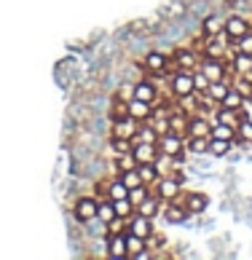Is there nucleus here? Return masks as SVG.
<instances>
[{"label": "nucleus", "mask_w": 252, "mask_h": 260, "mask_svg": "<svg viewBox=\"0 0 252 260\" xmlns=\"http://www.w3.org/2000/svg\"><path fill=\"white\" fill-rule=\"evenodd\" d=\"M97 204H100V199H91V196H78L73 204V217L75 223H89V220L97 217Z\"/></svg>", "instance_id": "1"}, {"label": "nucleus", "mask_w": 252, "mask_h": 260, "mask_svg": "<svg viewBox=\"0 0 252 260\" xmlns=\"http://www.w3.org/2000/svg\"><path fill=\"white\" fill-rule=\"evenodd\" d=\"M156 145H159L161 153H167V156H180L182 148H185V140H182L177 132H172V129H169V132L159 134V142H156Z\"/></svg>", "instance_id": "2"}, {"label": "nucleus", "mask_w": 252, "mask_h": 260, "mask_svg": "<svg viewBox=\"0 0 252 260\" xmlns=\"http://www.w3.org/2000/svg\"><path fill=\"white\" fill-rule=\"evenodd\" d=\"M167 64H169V54H164L161 49H150V51L142 54V67L148 73L161 75L164 70H167Z\"/></svg>", "instance_id": "3"}, {"label": "nucleus", "mask_w": 252, "mask_h": 260, "mask_svg": "<svg viewBox=\"0 0 252 260\" xmlns=\"http://www.w3.org/2000/svg\"><path fill=\"white\" fill-rule=\"evenodd\" d=\"M172 91H174V97H191V94L196 91V86H193V70H180L174 75Z\"/></svg>", "instance_id": "4"}, {"label": "nucleus", "mask_w": 252, "mask_h": 260, "mask_svg": "<svg viewBox=\"0 0 252 260\" xmlns=\"http://www.w3.org/2000/svg\"><path fill=\"white\" fill-rule=\"evenodd\" d=\"M180 185H182V180L180 177H159L156 182V196L161 201H174V196L180 193Z\"/></svg>", "instance_id": "5"}, {"label": "nucleus", "mask_w": 252, "mask_h": 260, "mask_svg": "<svg viewBox=\"0 0 252 260\" xmlns=\"http://www.w3.org/2000/svg\"><path fill=\"white\" fill-rule=\"evenodd\" d=\"M159 153L161 150L156 142H134V148H132V156L137 164H156Z\"/></svg>", "instance_id": "6"}, {"label": "nucleus", "mask_w": 252, "mask_h": 260, "mask_svg": "<svg viewBox=\"0 0 252 260\" xmlns=\"http://www.w3.org/2000/svg\"><path fill=\"white\" fill-rule=\"evenodd\" d=\"M137 126H140V121H134L132 115H126V118H115L113 126H110V137H129V140H134Z\"/></svg>", "instance_id": "7"}, {"label": "nucleus", "mask_w": 252, "mask_h": 260, "mask_svg": "<svg viewBox=\"0 0 252 260\" xmlns=\"http://www.w3.org/2000/svg\"><path fill=\"white\" fill-rule=\"evenodd\" d=\"M199 70L209 78V83L212 81H226V64H223L220 59H215V56H204Z\"/></svg>", "instance_id": "8"}, {"label": "nucleus", "mask_w": 252, "mask_h": 260, "mask_svg": "<svg viewBox=\"0 0 252 260\" xmlns=\"http://www.w3.org/2000/svg\"><path fill=\"white\" fill-rule=\"evenodd\" d=\"M223 30H226V35L231 41H239V38L249 30V22L239 14H231V16H226V27H223Z\"/></svg>", "instance_id": "9"}, {"label": "nucleus", "mask_w": 252, "mask_h": 260, "mask_svg": "<svg viewBox=\"0 0 252 260\" xmlns=\"http://www.w3.org/2000/svg\"><path fill=\"white\" fill-rule=\"evenodd\" d=\"M223 27H226V16L217 14V11H212L207 14L204 19H201V32H204V38H215L223 32Z\"/></svg>", "instance_id": "10"}, {"label": "nucleus", "mask_w": 252, "mask_h": 260, "mask_svg": "<svg viewBox=\"0 0 252 260\" xmlns=\"http://www.w3.org/2000/svg\"><path fill=\"white\" fill-rule=\"evenodd\" d=\"M129 234H134V236H142V239H148L150 234H153V220L150 217H142V215H137V212H134V215L129 217Z\"/></svg>", "instance_id": "11"}, {"label": "nucleus", "mask_w": 252, "mask_h": 260, "mask_svg": "<svg viewBox=\"0 0 252 260\" xmlns=\"http://www.w3.org/2000/svg\"><path fill=\"white\" fill-rule=\"evenodd\" d=\"M212 121L204 115H191L188 118V137H209Z\"/></svg>", "instance_id": "12"}, {"label": "nucleus", "mask_w": 252, "mask_h": 260, "mask_svg": "<svg viewBox=\"0 0 252 260\" xmlns=\"http://www.w3.org/2000/svg\"><path fill=\"white\" fill-rule=\"evenodd\" d=\"M108 255L115 260L129 257V249H126V236L123 234H108Z\"/></svg>", "instance_id": "13"}, {"label": "nucleus", "mask_w": 252, "mask_h": 260, "mask_svg": "<svg viewBox=\"0 0 252 260\" xmlns=\"http://www.w3.org/2000/svg\"><path fill=\"white\" fill-rule=\"evenodd\" d=\"M150 113H153V105L150 102H142V100H137V97H132L129 100V115L134 121H150Z\"/></svg>", "instance_id": "14"}, {"label": "nucleus", "mask_w": 252, "mask_h": 260, "mask_svg": "<svg viewBox=\"0 0 252 260\" xmlns=\"http://www.w3.org/2000/svg\"><path fill=\"white\" fill-rule=\"evenodd\" d=\"M159 209H161V199L159 196H145L142 201L137 207H134V212H137V215H142V217H156L159 215Z\"/></svg>", "instance_id": "15"}, {"label": "nucleus", "mask_w": 252, "mask_h": 260, "mask_svg": "<svg viewBox=\"0 0 252 260\" xmlns=\"http://www.w3.org/2000/svg\"><path fill=\"white\" fill-rule=\"evenodd\" d=\"M164 19H169V22H180L182 16L188 14V3L185 0H169V6L164 8Z\"/></svg>", "instance_id": "16"}, {"label": "nucleus", "mask_w": 252, "mask_h": 260, "mask_svg": "<svg viewBox=\"0 0 252 260\" xmlns=\"http://www.w3.org/2000/svg\"><path fill=\"white\" fill-rule=\"evenodd\" d=\"M134 97L153 105L156 97H159V91H156V86H153L150 81H137V83H134Z\"/></svg>", "instance_id": "17"}, {"label": "nucleus", "mask_w": 252, "mask_h": 260, "mask_svg": "<svg viewBox=\"0 0 252 260\" xmlns=\"http://www.w3.org/2000/svg\"><path fill=\"white\" fill-rule=\"evenodd\" d=\"M209 204V199L204 193H188L185 196V209H188V215H201V212L207 209Z\"/></svg>", "instance_id": "18"}, {"label": "nucleus", "mask_w": 252, "mask_h": 260, "mask_svg": "<svg viewBox=\"0 0 252 260\" xmlns=\"http://www.w3.org/2000/svg\"><path fill=\"white\" fill-rule=\"evenodd\" d=\"M137 175H140V180L145 182V185H156L161 172H159L156 164H137Z\"/></svg>", "instance_id": "19"}, {"label": "nucleus", "mask_w": 252, "mask_h": 260, "mask_svg": "<svg viewBox=\"0 0 252 260\" xmlns=\"http://www.w3.org/2000/svg\"><path fill=\"white\" fill-rule=\"evenodd\" d=\"M212 123H228V126H239V110H231V108H223V105H220V110L215 113V115H212V118H209Z\"/></svg>", "instance_id": "20"}, {"label": "nucleus", "mask_w": 252, "mask_h": 260, "mask_svg": "<svg viewBox=\"0 0 252 260\" xmlns=\"http://www.w3.org/2000/svg\"><path fill=\"white\" fill-rule=\"evenodd\" d=\"M164 217H167V223L180 225V223H185L188 209H185V204H169V207H167V212H164Z\"/></svg>", "instance_id": "21"}, {"label": "nucleus", "mask_w": 252, "mask_h": 260, "mask_svg": "<svg viewBox=\"0 0 252 260\" xmlns=\"http://www.w3.org/2000/svg\"><path fill=\"white\" fill-rule=\"evenodd\" d=\"M174 62H177L180 70H193V67H196V51L177 49V51H174Z\"/></svg>", "instance_id": "22"}, {"label": "nucleus", "mask_w": 252, "mask_h": 260, "mask_svg": "<svg viewBox=\"0 0 252 260\" xmlns=\"http://www.w3.org/2000/svg\"><path fill=\"white\" fill-rule=\"evenodd\" d=\"M97 217L102 220V223H110V220H115L118 215H115V204H113V199H100V204H97Z\"/></svg>", "instance_id": "23"}, {"label": "nucleus", "mask_w": 252, "mask_h": 260, "mask_svg": "<svg viewBox=\"0 0 252 260\" xmlns=\"http://www.w3.org/2000/svg\"><path fill=\"white\" fill-rule=\"evenodd\" d=\"M234 73L252 75V54H244V51H236L234 54Z\"/></svg>", "instance_id": "24"}, {"label": "nucleus", "mask_w": 252, "mask_h": 260, "mask_svg": "<svg viewBox=\"0 0 252 260\" xmlns=\"http://www.w3.org/2000/svg\"><path fill=\"white\" fill-rule=\"evenodd\" d=\"M244 102H247V100L241 97V91H239V89H234V86H231L228 94L220 100L223 108H231V110H241V108H244Z\"/></svg>", "instance_id": "25"}, {"label": "nucleus", "mask_w": 252, "mask_h": 260, "mask_svg": "<svg viewBox=\"0 0 252 260\" xmlns=\"http://www.w3.org/2000/svg\"><path fill=\"white\" fill-rule=\"evenodd\" d=\"M231 148H234V140H217V137H209V153H212L215 158L228 156Z\"/></svg>", "instance_id": "26"}, {"label": "nucleus", "mask_w": 252, "mask_h": 260, "mask_svg": "<svg viewBox=\"0 0 252 260\" xmlns=\"http://www.w3.org/2000/svg\"><path fill=\"white\" fill-rule=\"evenodd\" d=\"M228 89H231V86H228L226 81H212V83L207 86V91H204V94H207L212 102H217V105H220V100L228 94Z\"/></svg>", "instance_id": "27"}, {"label": "nucleus", "mask_w": 252, "mask_h": 260, "mask_svg": "<svg viewBox=\"0 0 252 260\" xmlns=\"http://www.w3.org/2000/svg\"><path fill=\"white\" fill-rule=\"evenodd\" d=\"M209 137H217V140H236V126H228V123H212V132Z\"/></svg>", "instance_id": "28"}, {"label": "nucleus", "mask_w": 252, "mask_h": 260, "mask_svg": "<svg viewBox=\"0 0 252 260\" xmlns=\"http://www.w3.org/2000/svg\"><path fill=\"white\" fill-rule=\"evenodd\" d=\"M105 196L113 199V201H115V199H126V196H129V188H126L123 182L115 177V180H110V185L105 188Z\"/></svg>", "instance_id": "29"}, {"label": "nucleus", "mask_w": 252, "mask_h": 260, "mask_svg": "<svg viewBox=\"0 0 252 260\" xmlns=\"http://www.w3.org/2000/svg\"><path fill=\"white\" fill-rule=\"evenodd\" d=\"M123 236H126V249H129V257H134V255L140 252V249L148 247L142 236H134V234H129V231H123Z\"/></svg>", "instance_id": "30"}, {"label": "nucleus", "mask_w": 252, "mask_h": 260, "mask_svg": "<svg viewBox=\"0 0 252 260\" xmlns=\"http://www.w3.org/2000/svg\"><path fill=\"white\" fill-rule=\"evenodd\" d=\"M188 150L196 153V156H201V153H209V137H188Z\"/></svg>", "instance_id": "31"}, {"label": "nucleus", "mask_w": 252, "mask_h": 260, "mask_svg": "<svg viewBox=\"0 0 252 260\" xmlns=\"http://www.w3.org/2000/svg\"><path fill=\"white\" fill-rule=\"evenodd\" d=\"M113 204H115V215H118V217L129 220V217L134 215V204L129 201V196H126V199H115Z\"/></svg>", "instance_id": "32"}, {"label": "nucleus", "mask_w": 252, "mask_h": 260, "mask_svg": "<svg viewBox=\"0 0 252 260\" xmlns=\"http://www.w3.org/2000/svg\"><path fill=\"white\" fill-rule=\"evenodd\" d=\"M110 148L118 153V156H123V153H132L134 140H129V137H110Z\"/></svg>", "instance_id": "33"}, {"label": "nucleus", "mask_w": 252, "mask_h": 260, "mask_svg": "<svg viewBox=\"0 0 252 260\" xmlns=\"http://www.w3.org/2000/svg\"><path fill=\"white\" fill-rule=\"evenodd\" d=\"M118 180H121L129 190H132V188H137V185H145V182L140 180V175H137V169H126V172H121Z\"/></svg>", "instance_id": "34"}, {"label": "nucleus", "mask_w": 252, "mask_h": 260, "mask_svg": "<svg viewBox=\"0 0 252 260\" xmlns=\"http://www.w3.org/2000/svg\"><path fill=\"white\" fill-rule=\"evenodd\" d=\"M236 140H239V142H249V140H252V118L239 121V126H236Z\"/></svg>", "instance_id": "35"}, {"label": "nucleus", "mask_w": 252, "mask_h": 260, "mask_svg": "<svg viewBox=\"0 0 252 260\" xmlns=\"http://www.w3.org/2000/svg\"><path fill=\"white\" fill-rule=\"evenodd\" d=\"M169 129L177 132V134L180 132H188V115H180V113L177 115H169Z\"/></svg>", "instance_id": "36"}, {"label": "nucleus", "mask_w": 252, "mask_h": 260, "mask_svg": "<svg viewBox=\"0 0 252 260\" xmlns=\"http://www.w3.org/2000/svg\"><path fill=\"white\" fill-rule=\"evenodd\" d=\"M145 196H148V185H137V188H132V190H129V201H132L134 207H137Z\"/></svg>", "instance_id": "37"}, {"label": "nucleus", "mask_w": 252, "mask_h": 260, "mask_svg": "<svg viewBox=\"0 0 252 260\" xmlns=\"http://www.w3.org/2000/svg\"><path fill=\"white\" fill-rule=\"evenodd\" d=\"M126 169H137V161H134L132 153H123V156H118V172H126Z\"/></svg>", "instance_id": "38"}, {"label": "nucleus", "mask_w": 252, "mask_h": 260, "mask_svg": "<svg viewBox=\"0 0 252 260\" xmlns=\"http://www.w3.org/2000/svg\"><path fill=\"white\" fill-rule=\"evenodd\" d=\"M239 51H244V54H252V30H247L244 35L239 38Z\"/></svg>", "instance_id": "39"}, {"label": "nucleus", "mask_w": 252, "mask_h": 260, "mask_svg": "<svg viewBox=\"0 0 252 260\" xmlns=\"http://www.w3.org/2000/svg\"><path fill=\"white\" fill-rule=\"evenodd\" d=\"M123 225H126V220L123 217H115L108 223V234H123Z\"/></svg>", "instance_id": "40"}, {"label": "nucleus", "mask_w": 252, "mask_h": 260, "mask_svg": "<svg viewBox=\"0 0 252 260\" xmlns=\"http://www.w3.org/2000/svg\"><path fill=\"white\" fill-rule=\"evenodd\" d=\"M132 97H134V86L121 83V86H118V100H126V102H129Z\"/></svg>", "instance_id": "41"}]
</instances>
